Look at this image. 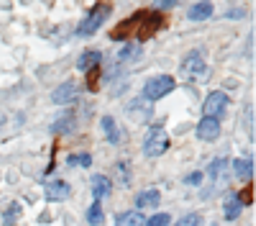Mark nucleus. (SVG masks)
<instances>
[{"label":"nucleus","mask_w":256,"mask_h":226,"mask_svg":"<svg viewBox=\"0 0 256 226\" xmlns=\"http://www.w3.org/2000/svg\"><path fill=\"white\" fill-rule=\"evenodd\" d=\"M174 90V77H169V75H159V77H152L146 82V88H144V98L146 100H159L164 95H169Z\"/></svg>","instance_id":"f03ea898"},{"label":"nucleus","mask_w":256,"mask_h":226,"mask_svg":"<svg viewBox=\"0 0 256 226\" xmlns=\"http://www.w3.org/2000/svg\"><path fill=\"white\" fill-rule=\"evenodd\" d=\"M100 126H102V131H105V136H108L110 144H118V141H120V131H118L116 121H113L110 116H105V118L100 121Z\"/></svg>","instance_id":"f3484780"},{"label":"nucleus","mask_w":256,"mask_h":226,"mask_svg":"<svg viewBox=\"0 0 256 226\" xmlns=\"http://www.w3.org/2000/svg\"><path fill=\"white\" fill-rule=\"evenodd\" d=\"M110 193H113V182L105 175H95L92 177V195H95V200L100 203L102 198H108Z\"/></svg>","instance_id":"1a4fd4ad"},{"label":"nucleus","mask_w":256,"mask_h":226,"mask_svg":"<svg viewBox=\"0 0 256 226\" xmlns=\"http://www.w3.org/2000/svg\"><path fill=\"white\" fill-rule=\"evenodd\" d=\"M244 211V203L238 200V195H226V203H223V213H226V221H236Z\"/></svg>","instance_id":"9b49d317"},{"label":"nucleus","mask_w":256,"mask_h":226,"mask_svg":"<svg viewBox=\"0 0 256 226\" xmlns=\"http://www.w3.org/2000/svg\"><path fill=\"white\" fill-rule=\"evenodd\" d=\"M198 136H200L202 141H216V139L220 136V121L202 116L200 123H198Z\"/></svg>","instance_id":"0eeeda50"},{"label":"nucleus","mask_w":256,"mask_h":226,"mask_svg":"<svg viewBox=\"0 0 256 226\" xmlns=\"http://www.w3.org/2000/svg\"><path fill=\"white\" fill-rule=\"evenodd\" d=\"M169 221H172V216H169V213H156L152 218H146L144 226H169Z\"/></svg>","instance_id":"4be33fe9"},{"label":"nucleus","mask_w":256,"mask_h":226,"mask_svg":"<svg viewBox=\"0 0 256 226\" xmlns=\"http://www.w3.org/2000/svg\"><path fill=\"white\" fill-rule=\"evenodd\" d=\"M72 126H74V113L70 111V113H64V121L59 118V121L54 123L52 131H54V134H59V131H62V134H70V131H72Z\"/></svg>","instance_id":"6ab92c4d"},{"label":"nucleus","mask_w":256,"mask_h":226,"mask_svg":"<svg viewBox=\"0 0 256 226\" xmlns=\"http://www.w3.org/2000/svg\"><path fill=\"white\" fill-rule=\"evenodd\" d=\"M166 149H169V136H166L164 126H154L152 131H148L146 141H144V152L148 157H162Z\"/></svg>","instance_id":"7ed1b4c3"},{"label":"nucleus","mask_w":256,"mask_h":226,"mask_svg":"<svg viewBox=\"0 0 256 226\" xmlns=\"http://www.w3.org/2000/svg\"><path fill=\"white\" fill-rule=\"evenodd\" d=\"M88 223H92V226H100L102 223V205L98 200L88 208Z\"/></svg>","instance_id":"aec40b11"},{"label":"nucleus","mask_w":256,"mask_h":226,"mask_svg":"<svg viewBox=\"0 0 256 226\" xmlns=\"http://www.w3.org/2000/svg\"><path fill=\"white\" fill-rule=\"evenodd\" d=\"M184 182L187 185H200L202 182V172H192L190 177H184Z\"/></svg>","instance_id":"a878e982"},{"label":"nucleus","mask_w":256,"mask_h":226,"mask_svg":"<svg viewBox=\"0 0 256 226\" xmlns=\"http://www.w3.org/2000/svg\"><path fill=\"white\" fill-rule=\"evenodd\" d=\"M138 49H141L138 44H126V47L118 52V59H120V62H126V59H136V57H138Z\"/></svg>","instance_id":"412c9836"},{"label":"nucleus","mask_w":256,"mask_h":226,"mask_svg":"<svg viewBox=\"0 0 256 226\" xmlns=\"http://www.w3.org/2000/svg\"><path fill=\"white\" fill-rule=\"evenodd\" d=\"M159 200H162V193H159V190H144V193L136 198V205H138V211H144V208H156Z\"/></svg>","instance_id":"ddd939ff"},{"label":"nucleus","mask_w":256,"mask_h":226,"mask_svg":"<svg viewBox=\"0 0 256 226\" xmlns=\"http://www.w3.org/2000/svg\"><path fill=\"white\" fill-rule=\"evenodd\" d=\"M70 164H82V167H90V164H92V157L82 152L80 157H72V159H70Z\"/></svg>","instance_id":"393cba45"},{"label":"nucleus","mask_w":256,"mask_h":226,"mask_svg":"<svg viewBox=\"0 0 256 226\" xmlns=\"http://www.w3.org/2000/svg\"><path fill=\"white\" fill-rule=\"evenodd\" d=\"M182 75L187 80H205L208 77V65H205V59H202V54L198 49L190 52L187 59L182 62Z\"/></svg>","instance_id":"20e7f679"},{"label":"nucleus","mask_w":256,"mask_h":226,"mask_svg":"<svg viewBox=\"0 0 256 226\" xmlns=\"http://www.w3.org/2000/svg\"><path fill=\"white\" fill-rule=\"evenodd\" d=\"M212 3H195L190 11H187V18L190 21H205V18H210L212 16Z\"/></svg>","instance_id":"2eb2a0df"},{"label":"nucleus","mask_w":256,"mask_h":226,"mask_svg":"<svg viewBox=\"0 0 256 226\" xmlns=\"http://www.w3.org/2000/svg\"><path fill=\"white\" fill-rule=\"evenodd\" d=\"M80 98V85L77 82H72V80H67V82H62V85L52 93V100L54 103H59V106H67V103H74Z\"/></svg>","instance_id":"423d86ee"},{"label":"nucleus","mask_w":256,"mask_h":226,"mask_svg":"<svg viewBox=\"0 0 256 226\" xmlns=\"http://www.w3.org/2000/svg\"><path fill=\"white\" fill-rule=\"evenodd\" d=\"M228 16H233V18H241V16H244V11H241V8H233V13H228Z\"/></svg>","instance_id":"bb28decb"},{"label":"nucleus","mask_w":256,"mask_h":226,"mask_svg":"<svg viewBox=\"0 0 256 226\" xmlns=\"http://www.w3.org/2000/svg\"><path fill=\"white\" fill-rule=\"evenodd\" d=\"M233 172H236V177L248 180L254 175V159H236L233 162Z\"/></svg>","instance_id":"a211bd4d"},{"label":"nucleus","mask_w":256,"mask_h":226,"mask_svg":"<svg viewBox=\"0 0 256 226\" xmlns=\"http://www.w3.org/2000/svg\"><path fill=\"white\" fill-rule=\"evenodd\" d=\"M159 26H162V16L159 13H144L141 16V24H138V36L141 39H148Z\"/></svg>","instance_id":"6e6552de"},{"label":"nucleus","mask_w":256,"mask_h":226,"mask_svg":"<svg viewBox=\"0 0 256 226\" xmlns=\"http://www.w3.org/2000/svg\"><path fill=\"white\" fill-rule=\"evenodd\" d=\"M226 108H228V95L220 93V90H216V93H210V95L205 98L202 113H205V118H216V121H218V118L226 113Z\"/></svg>","instance_id":"39448f33"},{"label":"nucleus","mask_w":256,"mask_h":226,"mask_svg":"<svg viewBox=\"0 0 256 226\" xmlns=\"http://www.w3.org/2000/svg\"><path fill=\"white\" fill-rule=\"evenodd\" d=\"M18 213H20V205H18V203H13L10 208H8V213H6V223H8V226H13V223L18 221Z\"/></svg>","instance_id":"5701e85b"},{"label":"nucleus","mask_w":256,"mask_h":226,"mask_svg":"<svg viewBox=\"0 0 256 226\" xmlns=\"http://www.w3.org/2000/svg\"><path fill=\"white\" fill-rule=\"evenodd\" d=\"M116 226H144V213L141 211H126L116 218Z\"/></svg>","instance_id":"dca6fc26"},{"label":"nucleus","mask_w":256,"mask_h":226,"mask_svg":"<svg viewBox=\"0 0 256 226\" xmlns=\"http://www.w3.org/2000/svg\"><path fill=\"white\" fill-rule=\"evenodd\" d=\"M141 16H144V11H141V13H136L134 18H128V21H123V24H118V26H116V31H113L110 36H113V39L118 41V39H126L128 34H131V29H136V31H138V24H141Z\"/></svg>","instance_id":"f8f14e48"},{"label":"nucleus","mask_w":256,"mask_h":226,"mask_svg":"<svg viewBox=\"0 0 256 226\" xmlns=\"http://www.w3.org/2000/svg\"><path fill=\"white\" fill-rule=\"evenodd\" d=\"M110 16V6L102 3V6H95L88 16L82 18V24L77 29V36H92L95 31H100V26L105 24V18Z\"/></svg>","instance_id":"f257e3e1"},{"label":"nucleus","mask_w":256,"mask_h":226,"mask_svg":"<svg viewBox=\"0 0 256 226\" xmlns=\"http://www.w3.org/2000/svg\"><path fill=\"white\" fill-rule=\"evenodd\" d=\"M70 193H72V188L64 180H52L46 185V198L49 200H64V198H70Z\"/></svg>","instance_id":"9d476101"},{"label":"nucleus","mask_w":256,"mask_h":226,"mask_svg":"<svg viewBox=\"0 0 256 226\" xmlns=\"http://www.w3.org/2000/svg\"><path fill=\"white\" fill-rule=\"evenodd\" d=\"M174 226H200V216H198V213H190V216L180 218Z\"/></svg>","instance_id":"b1692460"},{"label":"nucleus","mask_w":256,"mask_h":226,"mask_svg":"<svg viewBox=\"0 0 256 226\" xmlns=\"http://www.w3.org/2000/svg\"><path fill=\"white\" fill-rule=\"evenodd\" d=\"M100 62H102V52H84L77 59V67L82 72H90V70H95V65H100Z\"/></svg>","instance_id":"4468645a"}]
</instances>
